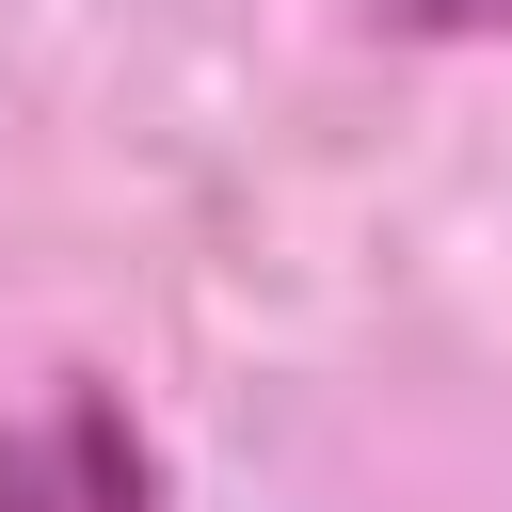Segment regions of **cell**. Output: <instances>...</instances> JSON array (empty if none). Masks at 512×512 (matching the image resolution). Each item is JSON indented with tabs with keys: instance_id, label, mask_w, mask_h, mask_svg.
<instances>
[{
	"instance_id": "cell-1",
	"label": "cell",
	"mask_w": 512,
	"mask_h": 512,
	"mask_svg": "<svg viewBox=\"0 0 512 512\" xmlns=\"http://www.w3.org/2000/svg\"><path fill=\"white\" fill-rule=\"evenodd\" d=\"M0 512H160V496H144V448L112 400H48L0 448Z\"/></svg>"
}]
</instances>
